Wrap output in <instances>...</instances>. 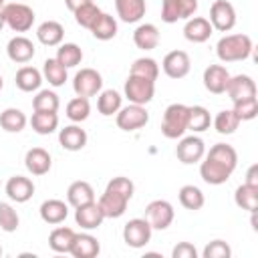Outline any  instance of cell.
I'll use <instances>...</instances> for the list:
<instances>
[{"mask_svg":"<svg viewBox=\"0 0 258 258\" xmlns=\"http://www.w3.org/2000/svg\"><path fill=\"white\" fill-rule=\"evenodd\" d=\"M254 50L252 38L248 34H226L216 44V54L222 62H238L250 56Z\"/></svg>","mask_w":258,"mask_h":258,"instance_id":"cell-1","label":"cell"},{"mask_svg":"<svg viewBox=\"0 0 258 258\" xmlns=\"http://www.w3.org/2000/svg\"><path fill=\"white\" fill-rule=\"evenodd\" d=\"M187 131V105L171 103L161 119V133L167 139H179Z\"/></svg>","mask_w":258,"mask_h":258,"instance_id":"cell-2","label":"cell"},{"mask_svg":"<svg viewBox=\"0 0 258 258\" xmlns=\"http://www.w3.org/2000/svg\"><path fill=\"white\" fill-rule=\"evenodd\" d=\"M4 22L14 32H26L32 28L34 22V10L22 2H6L2 8Z\"/></svg>","mask_w":258,"mask_h":258,"instance_id":"cell-3","label":"cell"},{"mask_svg":"<svg viewBox=\"0 0 258 258\" xmlns=\"http://www.w3.org/2000/svg\"><path fill=\"white\" fill-rule=\"evenodd\" d=\"M115 121H117V127L121 131H137L141 127L147 125L149 121V113L145 109V105H127V107H121L117 113H115Z\"/></svg>","mask_w":258,"mask_h":258,"instance_id":"cell-4","label":"cell"},{"mask_svg":"<svg viewBox=\"0 0 258 258\" xmlns=\"http://www.w3.org/2000/svg\"><path fill=\"white\" fill-rule=\"evenodd\" d=\"M155 95V81L143 79V77H135L129 75L125 81V97L129 99V103L135 105H147Z\"/></svg>","mask_w":258,"mask_h":258,"instance_id":"cell-5","label":"cell"},{"mask_svg":"<svg viewBox=\"0 0 258 258\" xmlns=\"http://www.w3.org/2000/svg\"><path fill=\"white\" fill-rule=\"evenodd\" d=\"M198 0H161V20L173 24L177 20H187L196 14Z\"/></svg>","mask_w":258,"mask_h":258,"instance_id":"cell-6","label":"cell"},{"mask_svg":"<svg viewBox=\"0 0 258 258\" xmlns=\"http://www.w3.org/2000/svg\"><path fill=\"white\" fill-rule=\"evenodd\" d=\"M210 24L220 32H230L236 26V10L228 0H214L210 6Z\"/></svg>","mask_w":258,"mask_h":258,"instance_id":"cell-7","label":"cell"},{"mask_svg":"<svg viewBox=\"0 0 258 258\" xmlns=\"http://www.w3.org/2000/svg\"><path fill=\"white\" fill-rule=\"evenodd\" d=\"M173 216H175L173 206L169 202H165V200H153L145 208V220L149 222V226L153 230H165V228H169L171 222H173Z\"/></svg>","mask_w":258,"mask_h":258,"instance_id":"cell-8","label":"cell"},{"mask_svg":"<svg viewBox=\"0 0 258 258\" xmlns=\"http://www.w3.org/2000/svg\"><path fill=\"white\" fill-rule=\"evenodd\" d=\"M153 228L145 218H133L123 228V240L129 248H143L151 240Z\"/></svg>","mask_w":258,"mask_h":258,"instance_id":"cell-9","label":"cell"},{"mask_svg":"<svg viewBox=\"0 0 258 258\" xmlns=\"http://www.w3.org/2000/svg\"><path fill=\"white\" fill-rule=\"evenodd\" d=\"M73 89L79 97H95L103 89V77L95 69H81L73 79Z\"/></svg>","mask_w":258,"mask_h":258,"instance_id":"cell-10","label":"cell"},{"mask_svg":"<svg viewBox=\"0 0 258 258\" xmlns=\"http://www.w3.org/2000/svg\"><path fill=\"white\" fill-rule=\"evenodd\" d=\"M175 155L181 163L185 165H191V163H198L204 159L206 155V145L204 141L198 137V135H189V137H183L177 147H175Z\"/></svg>","mask_w":258,"mask_h":258,"instance_id":"cell-11","label":"cell"},{"mask_svg":"<svg viewBox=\"0 0 258 258\" xmlns=\"http://www.w3.org/2000/svg\"><path fill=\"white\" fill-rule=\"evenodd\" d=\"M161 69L169 79H183L191 69L189 54L185 50H171L163 56Z\"/></svg>","mask_w":258,"mask_h":258,"instance_id":"cell-12","label":"cell"},{"mask_svg":"<svg viewBox=\"0 0 258 258\" xmlns=\"http://www.w3.org/2000/svg\"><path fill=\"white\" fill-rule=\"evenodd\" d=\"M224 93H228L232 103L242 101V99H250V97H256V83L248 75H236V77L228 79V85H226Z\"/></svg>","mask_w":258,"mask_h":258,"instance_id":"cell-13","label":"cell"},{"mask_svg":"<svg viewBox=\"0 0 258 258\" xmlns=\"http://www.w3.org/2000/svg\"><path fill=\"white\" fill-rule=\"evenodd\" d=\"M103 220H105V214H103V210L99 208V204L95 200L89 202V204H83V206L75 208V222L81 228H85V230L99 228L103 224Z\"/></svg>","mask_w":258,"mask_h":258,"instance_id":"cell-14","label":"cell"},{"mask_svg":"<svg viewBox=\"0 0 258 258\" xmlns=\"http://www.w3.org/2000/svg\"><path fill=\"white\" fill-rule=\"evenodd\" d=\"M34 52H36V48H34L32 40L26 38V36H14V38H10L8 44H6V54H8V58H10L12 62H18V64H26V62L34 56Z\"/></svg>","mask_w":258,"mask_h":258,"instance_id":"cell-15","label":"cell"},{"mask_svg":"<svg viewBox=\"0 0 258 258\" xmlns=\"http://www.w3.org/2000/svg\"><path fill=\"white\" fill-rule=\"evenodd\" d=\"M212 32H214V28H212L210 20L204 16H191V18H187V22L183 26V36L194 44L206 42L212 36Z\"/></svg>","mask_w":258,"mask_h":258,"instance_id":"cell-16","label":"cell"},{"mask_svg":"<svg viewBox=\"0 0 258 258\" xmlns=\"http://www.w3.org/2000/svg\"><path fill=\"white\" fill-rule=\"evenodd\" d=\"M32 194H34V183H32V179H28L24 175H12L6 181V196L16 204L28 202L32 198Z\"/></svg>","mask_w":258,"mask_h":258,"instance_id":"cell-17","label":"cell"},{"mask_svg":"<svg viewBox=\"0 0 258 258\" xmlns=\"http://www.w3.org/2000/svg\"><path fill=\"white\" fill-rule=\"evenodd\" d=\"M230 73L224 64H210L204 71V87L212 93V95H222L226 91Z\"/></svg>","mask_w":258,"mask_h":258,"instance_id":"cell-18","label":"cell"},{"mask_svg":"<svg viewBox=\"0 0 258 258\" xmlns=\"http://www.w3.org/2000/svg\"><path fill=\"white\" fill-rule=\"evenodd\" d=\"M97 204H99V208L103 210L105 218H121V216L125 214V210H127L129 200H127L125 196L113 191V189H105V194L99 198Z\"/></svg>","mask_w":258,"mask_h":258,"instance_id":"cell-19","label":"cell"},{"mask_svg":"<svg viewBox=\"0 0 258 258\" xmlns=\"http://www.w3.org/2000/svg\"><path fill=\"white\" fill-rule=\"evenodd\" d=\"M24 165L26 169L32 173V175H44L50 171V165H52V159L48 155L46 149L42 147H32L26 151L24 155Z\"/></svg>","mask_w":258,"mask_h":258,"instance_id":"cell-20","label":"cell"},{"mask_svg":"<svg viewBox=\"0 0 258 258\" xmlns=\"http://www.w3.org/2000/svg\"><path fill=\"white\" fill-rule=\"evenodd\" d=\"M200 175H202V179H204L206 183H210V185H222V183H226V181L230 179L232 171H230L228 167H224L222 163H218V161L206 157V159L202 161V165H200Z\"/></svg>","mask_w":258,"mask_h":258,"instance_id":"cell-21","label":"cell"},{"mask_svg":"<svg viewBox=\"0 0 258 258\" xmlns=\"http://www.w3.org/2000/svg\"><path fill=\"white\" fill-rule=\"evenodd\" d=\"M58 143L67 151H81L87 145V131L79 125H67L58 133Z\"/></svg>","mask_w":258,"mask_h":258,"instance_id":"cell-22","label":"cell"},{"mask_svg":"<svg viewBox=\"0 0 258 258\" xmlns=\"http://www.w3.org/2000/svg\"><path fill=\"white\" fill-rule=\"evenodd\" d=\"M40 218L42 222L50 224V226H56V224H62L69 216V206L62 202V200H46L40 204Z\"/></svg>","mask_w":258,"mask_h":258,"instance_id":"cell-23","label":"cell"},{"mask_svg":"<svg viewBox=\"0 0 258 258\" xmlns=\"http://www.w3.org/2000/svg\"><path fill=\"white\" fill-rule=\"evenodd\" d=\"M99 252H101V246H99V240L95 236L77 234L69 254H73L75 258H95Z\"/></svg>","mask_w":258,"mask_h":258,"instance_id":"cell-24","label":"cell"},{"mask_svg":"<svg viewBox=\"0 0 258 258\" xmlns=\"http://www.w3.org/2000/svg\"><path fill=\"white\" fill-rule=\"evenodd\" d=\"M115 10L123 22H139L145 16V0H115Z\"/></svg>","mask_w":258,"mask_h":258,"instance_id":"cell-25","label":"cell"},{"mask_svg":"<svg viewBox=\"0 0 258 258\" xmlns=\"http://www.w3.org/2000/svg\"><path fill=\"white\" fill-rule=\"evenodd\" d=\"M64 36V28L60 22L56 20H44L38 28H36V38L44 44V46H58L62 42Z\"/></svg>","mask_w":258,"mask_h":258,"instance_id":"cell-26","label":"cell"},{"mask_svg":"<svg viewBox=\"0 0 258 258\" xmlns=\"http://www.w3.org/2000/svg\"><path fill=\"white\" fill-rule=\"evenodd\" d=\"M133 42L137 48L141 50H153L157 44H159V30L155 24H139L133 32Z\"/></svg>","mask_w":258,"mask_h":258,"instance_id":"cell-27","label":"cell"},{"mask_svg":"<svg viewBox=\"0 0 258 258\" xmlns=\"http://www.w3.org/2000/svg\"><path fill=\"white\" fill-rule=\"evenodd\" d=\"M95 200V189L89 181H73L67 189V202L73 206V208H79L83 204H89Z\"/></svg>","mask_w":258,"mask_h":258,"instance_id":"cell-28","label":"cell"},{"mask_svg":"<svg viewBox=\"0 0 258 258\" xmlns=\"http://www.w3.org/2000/svg\"><path fill=\"white\" fill-rule=\"evenodd\" d=\"M75 236H77V232H75L73 228L58 226V228H54V230L50 232V236H48V246H50L54 252H58V254H67V252H71V246H73V242H75Z\"/></svg>","mask_w":258,"mask_h":258,"instance_id":"cell-29","label":"cell"},{"mask_svg":"<svg viewBox=\"0 0 258 258\" xmlns=\"http://www.w3.org/2000/svg\"><path fill=\"white\" fill-rule=\"evenodd\" d=\"M206 157H210V159L222 163V165L228 167L230 171H234L236 165H238V153H236V149H234L232 145H228V143H216V145H212L210 151L206 153Z\"/></svg>","mask_w":258,"mask_h":258,"instance_id":"cell-30","label":"cell"},{"mask_svg":"<svg viewBox=\"0 0 258 258\" xmlns=\"http://www.w3.org/2000/svg\"><path fill=\"white\" fill-rule=\"evenodd\" d=\"M14 83L24 93L38 91L40 89V83H42V73L38 69H34V67H22V69H18Z\"/></svg>","mask_w":258,"mask_h":258,"instance_id":"cell-31","label":"cell"},{"mask_svg":"<svg viewBox=\"0 0 258 258\" xmlns=\"http://www.w3.org/2000/svg\"><path fill=\"white\" fill-rule=\"evenodd\" d=\"M30 125L38 135H50L58 127V115L54 111H34L30 117Z\"/></svg>","mask_w":258,"mask_h":258,"instance_id":"cell-32","label":"cell"},{"mask_svg":"<svg viewBox=\"0 0 258 258\" xmlns=\"http://www.w3.org/2000/svg\"><path fill=\"white\" fill-rule=\"evenodd\" d=\"M26 123H28L26 115L16 107H8L0 113V127L8 133H20L26 127Z\"/></svg>","mask_w":258,"mask_h":258,"instance_id":"cell-33","label":"cell"},{"mask_svg":"<svg viewBox=\"0 0 258 258\" xmlns=\"http://www.w3.org/2000/svg\"><path fill=\"white\" fill-rule=\"evenodd\" d=\"M89 30L93 32V36L97 40H111L117 34V20L107 12H101L99 18L95 20V24Z\"/></svg>","mask_w":258,"mask_h":258,"instance_id":"cell-34","label":"cell"},{"mask_svg":"<svg viewBox=\"0 0 258 258\" xmlns=\"http://www.w3.org/2000/svg\"><path fill=\"white\" fill-rule=\"evenodd\" d=\"M234 202L240 210H246V212H256L258 210V187L254 185H248V183H242L236 187V194H234Z\"/></svg>","mask_w":258,"mask_h":258,"instance_id":"cell-35","label":"cell"},{"mask_svg":"<svg viewBox=\"0 0 258 258\" xmlns=\"http://www.w3.org/2000/svg\"><path fill=\"white\" fill-rule=\"evenodd\" d=\"M212 125V117L210 111L202 105H194L187 107V129L194 133H202Z\"/></svg>","mask_w":258,"mask_h":258,"instance_id":"cell-36","label":"cell"},{"mask_svg":"<svg viewBox=\"0 0 258 258\" xmlns=\"http://www.w3.org/2000/svg\"><path fill=\"white\" fill-rule=\"evenodd\" d=\"M121 105H123V97H121L117 91H113V89L101 91V95H99V99H97V109H99V113L105 115V117L115 115V113L121 109Z\"/></svg>","mask_w":258,"mask_h":258,"instance_id":"cell-37","label":"cell"},{"mask_svg":"<svg viewBox=\"0 0 258 258\" xmlns=\"http://www.w3.org/2000/svg\"><path fill=\"white\" fill-rule=\"evenodd\" d=\"M54 58H56L64 69H73V67L81 64V60H83V50H81V46L75 44V42H64V44L58 46V52H56Z\"/></svg>","mask_w":258,"mask_h":258,"instance_id":"cell-38","label":"cell"},{"mask_svg":"<svg viewBox=\"0 0 258 258\" xmlns=\"http://www.w3.org/2000/svg\"><path fill=\"white\" fill-rule=\"evenodd\" d=\"M42 77L48 81L52 87H62L67 81V69L56 60V58H46L42 64Z\"/></svg>","mask_w":258,"mask_h":258,"instance_id":"cell-39","label":"cell"},{"mask_svg":"<svg viewBox=\"0 0 258 258\" xmlns=\"http://www.w3.org/2000/svg\"><path fill=\"white\" fill-rule=\"evenodd\" d=\"M240 123H242V121L238 119V115H236L232 109H224V111H220V113L216 115V119H214V129H216L220 135H232V133L238 129Z\"/></svg>","mask_w":258,"mask_h":258,"instance_id":"cell-40","label":"cell"},{"mask_svg":"<svg viewBox=\"0 0 258 258\" xmlns=\"http://www.w3.org/2000/svg\"><path fill=\"white\" fill-rule=\"evenodd\" d=\"M177 198H179V204H181L185 210H191V212L200 210V208L204 206V202H206L202 189L196 187V185H183V187L179 189Z\"/></svg>","mask_w":258,"mask_h":258,"instance_id":"cell-41","label":"cell"},{"mask_svg":"<svg viewBox=\"0 0 258 258\" xmlns=\"http://www.w3.org/2000/svg\"><path fill=\"white\" fill-rule=\"evenodd\" d=\"M129 75H135V77H143V79L155 81V79L159 77V64H157L153 58H149V56H141V58L133 60Z\"/></svg>","mask_w":258,"mask_h":258,"instance_id":"cell-42","label":"cell"},{"mask_svg":"<svg viewBox=\"0 0 258 258\" xmlns=\"http://www.w3.org/2000/svg\"><path fill=\"white\" fill-rule=\"evenodd\" d=\"M58 95L54 91H48V89H42L38 91L34 97H32V109L34 111H58Z\"/></svg>","mask_w":258,"mask_h":258,"instance_id":"cell-43","label":"cell"},{"mask_svg":"<svg viewBox=\"0 0 258 258\" xmlns=\"http://www.w3.org/2000/svg\"><path fill=\"white\" fill-rule=\"evenodd\" d=\"M89 113H91V105H89V99L87 97H79L77 95L75 99H71L67 103V117L71 121H75V123L85 121L89 117Z\"/></svg>","mask_w":258,"mask_h":258,"instance_id":"cell-44","label":"cell"},{"mask_svg":"<svg viewBox=\"0 0 258 258\" xmlns=\"http://www.w3.org/2000/svg\"><path fill=\"white\" fill-rule=\"evenodd\" d=\"M73 14H75V20H77L79 26L91 28V26L95 24V20L99 18L101 8H99L97 4H93V2H89V4H85V6H81V8H77Z\"/></svg>","mask_w":258,"mask_h":258,"instance_id":"cell-45","label":"cell"},{"mask_svg":"<svg viewBox=\"0 0 258 258\" xmlns=\"http://www.w3.org/2000/svg\"><path fill=\"white\" fill-rule=\"evenodd\" d=\"M232 111L238 115L240 121H252V119H256V115H258V99H256V97H250V99L236 101Z\"/></svg>","mask_w":258,"mask_h":258,"instance_id":"cell-46","label":"cell"},{"mask_svg":"<svg viewBox=\"0 0 258 258\" xmlns=\"http://www.w3.org/2000/svg\"><path fill=\"white\" fill-rule=\"evenodd\" d=\"M20 218L10 204H0V228L4 232H16Z\"/></svg>","mask_w":258,"mask_h":258,"instance_id":"cell-47","label":"cell"},{"mask_svg":"<svg viewBox=\"0 0 258 258\" xmlns=\"http://www.w3.org/2000/svg\"><path fill=\"white\" fill-rule=\"evenodd\" d=\"M230 256H232V248L224 240H212L204 248V258H230Z\"/></svg>","mask_w":258,"mask_h":258,"instance_id":"cell-48","label":"cell"},{"mask_svg":"<svg viewBox=\"0 0 258 258\" xmlns=\"http://www.w3.org/2000/svg\"><path fill=\"white\" fill-rule=\"evenodd\" d=\"M107 189H113V191L125 196L127 200H131V198H133V191H135V185H133V181H131L129 177L117 175V177H113V179L107 183Z\"/></svg>","mask_w":258,"mask_h":258,"instance_id":"cell-49","label":"cell"},{"mask_svg":"<svg viewBox=\"0 0 258 258\" xmlns=\"http://www.w3.org/2000/svg\"><path fill=\"white\" fill-rule=\"evenodd\" d=\"M171 256L173 258H198V250L189 242H179L177 246H173Z\"/></svg>","mask_w":258,"mask_h":258,"instance_id":"cell-50","label":"cell"},{"mask_svg":"<svg viewBox=\"0 0 258 258\" xmlns=\"http://www.w3.org/2000/svg\"><path fill=\"white\" fill-rule=\"evenodd\" d=\"M244 183L258 187V165H256V163L248 167V171H246V181H244Z\"/></svg>","mask_w":258,"mask_h":258,"instance_id":"cell-51","label":"cell"},{"mask_svg":"<svg viewBox=\"0 0 258 258\" xmlns=\"http://www.w3.org/2000/svg\"><path fill=\"white\" fill-rule=\"evenodd\" d=\"M89 2H93V0H64V4H67V8H69L71 12H75L77 8H81V6H85V4H89Z\"/></svg>","mask_w":258,"mask_h":258,"instance_id":"cell-52","label":"cell"},{"mask_svg":"<svg viewBox=\"0 0 258 258\" xmlns=\"http://www.w3.org/2000/svg\"><path fill=\"white\" fill-rule=\"evenodd\" d=\"M6 26V22H4V14H2V10H0V30Z\"/></svg>","mask_w":258,"mask_h":258,"instance_id":"cell-53","label":"cell"},{"mask_svg":"<svg viewBox=\"0 0 258 258\" xmlns=\"http://www.w3.org/2000/svg\"><path fill=\"white\" fill-rule=\"evenodd\" d=\"M2 87H4V81H2V75H0V91H2Z\"/></svg>","mask_w":258,"mask_h":258,"instance_id":"cell-54","label":"cell"},{"mask_svg":"<svg viewBox=\"0 0 258 258\" xmlns=\"http://www.w3.org/2000/svg\"><path fill=\"white\" fill-rule=\"evenodd\" d=\"M4 4H6V0H0V10L4 8Z\"/></svg>","mask_w":258,"mask_h":258,"instance_id":"cell-55","label":"cell"},{"mask_svg":"<svg viewBox=\"0 0 258 258\" xmlns=\"http://www.w3.org/2000/svg\"><path fill=\"white\" fill-rule=\"evenodd\" d=\"M0 256H2V246H0Z\"/></svg>","mask_w":258,"mask_h":258,"instance_id":"cell-56","label":"cell"}]
</instances>
